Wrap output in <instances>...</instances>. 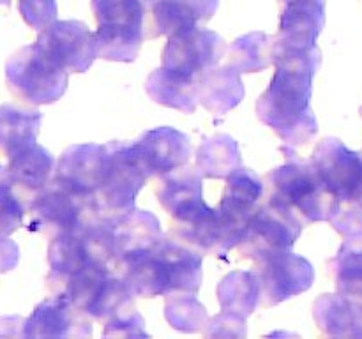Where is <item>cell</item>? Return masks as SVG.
Wrapping results in <instances>:
<instances>
[{
	"instance_id": "cell-1",
	"label": "cell",
	"mask_w": 362,
	"mask_h": 339,
	"mask_svg": "<svg viewBox=\"0 0 362 339\" xmlns=\"http://www.w3.org/2000/svg\"><path fill=\"white\" fill-rule=\"evenodd\" d=\"M276 73L267 90L258 97L257 115L285 145L306 143L317 133V120L310 109L311 80L320 64L317 48L306 52L272 49Z\"/></svg>"
},
{
	"instance_id": "cell-2",
	"label": "cell",
	"mask_w": 362,
	"mask_h": 339,
	"mask_svg": "<svg viewBox=\"0 0 362 339\" xmlns=\"http://www.w3.org/2000/svg\"><path fill=\"white\" fill-rule=\"evenodd\" d=\"M95 59L133 62L144 42V0H92Z\"/></svg>"
},
{
	"instance_id": "cell-3",
	"label": "cell",
	"mask_w": 362,
	"mask_h": 339,
	"mask_svg": "<svg viewBox=\"0 0 362 339\" xmlns=\"http://www.w3.org/2000/svg\"><path fill=\"white\" fill-rule=\"evenodd\" d=\"M151 179L133 143L113 140L106 143L105 177L92 196L95 214L99 219H115L136 208V198L145 182Z\"/></svg>"
},
{
	"instance_id": "cell-4",
	"label": "cell",
	"mask_w": 362,
	"mask_h": 339,
	"mask_svg": "<svg viewBox=\"0 0 362 339\" xmlns=\"http://www.w3.org/2000/svg\"><path fill=\"white\" fill-rule=\"evenodd\" d=\"M271 196L292 208L308 222L331 219L338 212V198L329 189L313 165L286 162L267 177Z\"/></svg>"
},
{
	"instance_id": "cell-5",
	"label": "cell",
	"mask_w": 362,
	"mask_h": 339,
	"mask_svg": "<svg viewBox=\"0 0 362 339\" xmlns=\"http://www.w3.org/2000/svg\"><path fill=\"white\" fill-rule=\"evenodd\" d=\"M9 90L30 105H52L67 90V73L53 66L37 44H28L14 52L6 64Z\"/></svg>"
},
{
	"instance_id": "cell-6",
	"label": "cell",
	"mask_w": 362,
	"mask_h": 339,
	"mask_svg": "<svg viewBox=\"0 0 362 339\" xmlns=\"http://www.w3.org/2000/svg\"><path fill=\"white\" fill-rule=\"evenodd\" d=\"M300 232L303 222L299 215L278 198L269 196V200L253 212L237 247L243 258L257 261L267 254L293 247Z\"/></svg>"
},
{
	"instance_id": "cell-7",
	"label": "cell",
	"mask_w": 362,
	"mask_h": 339,
	"mask_svg": "<svg viewBox=\"0 0 362 339\" xmlns=\"http://www.w3.org/2000/svg\"><path fill=\"white\" fill-rule=\"evenodd\" d=\"M27 212H30L32 228L48 235L49 240L99 219L90 198L71 193L57 180H49L32 198Z\"/></svg>"
},
{
	"instance_id": "cell-8",
	"label": "cell",
	"mask_w": 362,
	"mask_h": 339,
	"mask_svg": "<svg viewBox=\"0 0 362 339\" xmlns=\"http://www.w3.org/2000/svg\"><path fill=\"white\" fill-rule=\"evenodd\" d=\"M265 186L250 168H237L226 177L223 196L216 207L219 225V254L237 247L247 221L257 210Z\"/></svg>"
},
{
	"instance_id": "cell-9",
	"label": "cell",
	"mask_w": 362,
	"mask_h": 339,
	"mask_svg": "<svg viewBox=\"0 0 362 339\" xmlns=\"http://www.w3.org/2000/svg\"><path fill=\"white\" fill-rule=\"evenodd\" d=\"M255 274L260 286V307L278 306L279 302L300 295L311 288L315 275L310 261L293 254L290 249L278 251L257 260Z\"/></svg>"
},
{
	"instance_id": "cell-10",
	"label": "cell",
	"mask_w": 362,
	"mask_h": 339,
	"mask_svg": "<svg viewBox=\"0 0 362 339\" xmlns=\"http://www.w3.org/2000/svg\"><path fill=\"white\" fill-rule=\"evenodd\" d=\"M223 55L225 41L221 35L207 28L191 27L168 35L161 59L166 69L198 80L204 71L218 66Z\"/></svg>"
},
{
	"instance_id": "cell-11",
	"label": "cell",
	"mask_w": 362,
	"mask_h": 339,
	"mask_svg": "<svg viewBox=\"0 0 362 339\" xmlns=\"http://www.w3.org/2000/svg\"><path fill=\"white\" fill-rule=\"evenodd\" d=\"M42 55L64 73H85L95 59L94 35L83 21H53L35 41Z\"/></svg>"
},
{
	"instance_id": "cell-12",
	"label": "cell",
	"mask_w": 362,
	"mask_h": 339,
	"mask_svg": "<svg viewBox=\"0 0 362 339\" xmlns=\"http://www.w3.org/2000/svg\"><path fill=\"white\" fill-rule=\"evenodd\" d=\"M106 143L73 145L60 154L53 180L78 196L90 198L105 177Z\"/></svg>"
},
{
	"instance_id": "cell-13",
	"label": "cell",
	"mask_w": 362,
	"mask_h": 339,
	"mask_svg": "<svg viewBox=\"0 0 362 339\" xmlns=\"http://www.w3.org/2000/svg\"><path fill=\"white\" fill-rule=\"evenodd\" d=\"M324 0H285L281 2L278 35L272 49L306 52L317 48L318 34L324 27Z\"/></svg>"
},
{
	"instance_id": "cell-14",
	"label": "cell",
	"mask_w": 362,
	"mask_h": 339,
	"mask_svg": "<svg viewBox=\"0 0 362 339\" xmlns=\"http://www.w3.org/2000/svg\"><path fill=\"white\" fill-rule=\"evenodd\" d=\"M133 147L148 177H163L173 170L182 168L193 154L189 138L173 127L145 131L136 141H133Z\"/></svg>"
},
{
	"instance_id": "cell-15",
	"label": "cell",
	"mask_w": 362,
	"mask_h": 339,
	"mask_svg": "<svg viewBox=\"0 0 362 339\" xmlns=\"http://www.w3.org/2000/svg\"><path fill=\"white\" fill-rule=\"evenodd\" d=\"M25 338H90L88 316L71 306L64 297L42 300L23 323Z\"/></svg>"
},
{
	"instance_id": "cell-16",
	"label": "cell",
	"mask_w": 362,
	"mask_h": 339,
	"mask_svg": "<svg viewBox=\"0 0 362 339\" xmlns=\"http://www.w3.org/2000/svg\"><path fill=\"white\" fill-rule=\"evenodd\" d=\"M148 16L145 37L172 35L211 20L219 0H144Z\"/></svg>"
},
{
	"instance_id": "cell-17",
	"label": "cell",
	"mask_w": 362,
	"mask_h": 339,
	"mask_svg": "<svg viewBox=\"0 0 362 339\" xmlns=\"http://www.w3.org/2000/svg\"><path fill=\"white\" fill-rule=\"evenodd\" d=\"M106 222L112 230L113 246H115L117 274L124 263L148 253L163 237L158 218L147 210L134 208V210L110 219Z\"/></svg>"
},
{
	"instance_id": "cell-18",
	"label": "cell",
	"mask_w": 362,
	"mask_h": 339,
	"mask_svg": "<svg viewBox=\"0 0 362 339\" xmlns=\"http://www.w3.org/2000/svg\"><path fill=\"white\" fill-rule=\"evenodd\" d=\"M313 168L324 180L325 186L336 194V198H352L361 179V162L356 154L346 150L341 141H322L313 152Z\"/></svg>"
},
{
	"instance_id": "cell-19",
	"label": "cell",
	"mask_w": 362,
	"mask_h": 339,
	"mask_svg": "<svg viewBox=\"0 0 362 339\" xmlns=\"http://www.w3.org/2000/svg\"><path fill=\"white\" fill-rule=\"evenodd\" d=\"M53 170L55 161L52 154L37 143H32L30 147L11 155L7 166L14 189L28 203L52 180Z\"/></svg>"
},
{
	"instance_id": "cell-20",
	"label": "cell",
	"mask_w": 362,
	"mask_h": 339,
	"mask_svg": "<svg viewBox=\"0 0 362 339\" xmlns=\"http://www.w3.org/2000/svg\"><path fill=\"white\" fill-rule=\"evenodd\" d=\"M198 102L212 115H226L244 99L240 73L233 67L214 66L204 71L197 80Z\"/></svg>"
},
{
	"instance_id": "cell-21",
	"label": "cell",
	"mask_w": 362,
	"mask_h": 339,
	"mask_svg": "<svg viewBox=\"0 0 362 339\" xmlns=\"http://www.w3.org/2000/svg\"><path fill=\"white\" fill-rule=\"evenodd\" d=\"M145 92L152 101L166 108L179 109L182 113H194L198 108L197 80L180 76L163 66L148 74Z\"/></svg>"
},
{
	"instance_id": "cell-22",
	"label": "cell",
	"mask_w": 362,
	"mask_h": 339,
	"mask_svg": "<svg viewBox=\"0 0 362 339\" xmlns=\"http://www.w3.org/2000/svg\"><path fill=\"white\" fill-rule=\"evenodd\" d=\"M42 115L13 105L0 106V150L11 157L35 143Z\"/></svg>"
},
{
	"instance_id": "cell-23",
	"label": "cell",
	"mask_w": 362,
	"mask_h": 339,
	"mask_svg": "<svg viewBox=\"0 0 362 339\" xmlns=\"http://www.w3.org/2000/svg\"><path fill=\"white\" fill-rule=\"evenodd\" d=\"M110 274H113V272L108 268L88 265V267H83L67 275L66 279H62L59 285L49 290L53 292V295L64 297L71 306H74L78 311L90 318V311L94 309Z\"/></svg>"
},
{
	"instance_id": "cell-24",
	"label": "cell",
	"mask_w": 362,
	"mask_h": 339,
	"mask_svg": "<svg viewBox=\"0 0 362 339\" xmlns=\"http://www.w3.org/2000/svg\"><path fill=\"white\" fill-rule=\"evenodd\" d=\"M240 166L239 143L230 134L205 138L197 148L194 170L202 179H226Z\"/></svg>"
},
{
	"instance_id": "cell-25",
	"label": "cell",
	"mask_w": 362,
	"mask_h": 339,
	"mask_svg": "<svg viewBox=\"0 0 362 339\" xmlns=\"http://www.w3.org/2000/svg\"><path fill=\"white\" fill-rule=\"evenodd\" d=\"M260 286L255 270L230 272L218 285V300L221 311L247 318L258 307Z\"/></svg>"
},
{
	"instance_id": "cell-26",
	"label": "cell",
	"mask_w": 362,
	"mask_h": 339,
	"mask_svg": "<svg viewBox=\"0 0 362 339\" xmlns=\"http://www.w3.org/2000/svg\"><path fill=\"white\" fill-rule=\"evenodd\" d=\"M272 64V37L264 32L240 35L228 48V66L237 73H260Z\"/></svg>"
},
{
	"instance_id": "cell-27",
	"label": "cell",
	"mask_w": 362,
	"mask_h": 339,
	"mask_svg": "<svg viewBox=\"0 0 362 339\" xmlns=\"http://www.w3.org/2000/svg\"><path fill=\"white\" fill-rule=\"evenodd\" d=\"M165 316L175 331L187 332V334L204 332L209 321L207 309H205L204 304L198 302L194 293L166 295Z\"/></svg>"
},
{
	"instance_id": "cell-28",
	"label": "cell",
	"mask_w": 362,
	"mask_h": 339,
	"mask_svg": "<svg viewBox=\"0 0 362 339\" xmlns=\"http://www.w3.org/2000/svg\"><path fill=\"white\" fill-rule=\"evenodd\" d=\"M145 323L141 314L134 309V306L124 307V309L117 311L115 314L105 320V335H129V338H148L145 332Z\"/></svg>"
},
{
	"instance_id": "cell-29",
	"label": "cell",
	"mask_w": 362,
	"mask_h": 339,
	"mask_svg": "<svg viewBox=\"0 0 362 339\" xmlns=\"http://www.w3.org/2000/svg\"><path fill=\"white\" fill-rule=\"evenodd\" d=\"M204 334L207 338H246V318L221 311L216 316L209 318Z\"/></svg>"
},
{
	"instance_id": "cell-30",
	"label": "cell",
	"mask_w": 362,
	"mask_h": 339,
	"mask_svg": "<svg viewBox=\"0 0 362 339\" xmlns=\"http://www.w3.org/2000/svg\"><path fill=\"white\" fill-rule=\"evenodd\" d=\"M20 11L28 27L41 32L57 18L55 0H20Z\"/></svg>"
},
{
	"instance_id": "cell-31",
	"label": "cell",
	"mask_w": 362,
	"mask_h": 339,
	"mask_svg": "<svg viewBox=\"0 0 362 339\" xmlns=\"http://www.w3.org/2000/svg\"><path fill=\"white\" fill-rule=\"evenodd\" d=\"M18 260H20V249L16 244L7 237H0V274L13 270Z\"/></svg>"
},
{
	"instance_id": "cell-32",
	"label": "cell",
	"mask_w": 362,
	"mask_h": 339,
	"mask_svg": "<svg viewBox=\"0 0 362 339\" xmlns=\"http://www.w3.org/2000/svg\"><path fill=\"white\" fill-rule=\"evenodd\" d=\"M14 191L16 189H14L13 180H11L9 177V172H7V168L0 166V201L6 200L7 196H11Z\"/></svg>"
},
{
	"instance_id": "cell-33",
	"label": "cell",
	"mask_w": 362,
	"mask_h": 339,
	"mask_svg": "<svg viewBox=\"0 0 362 339\" xmlns=\"http://www.w3.org/2000/svg\"><path fill=\"white\" fill-rule=\"evenodd\" d=\"M279 2H285V0H279Z\"/></svg>"
}]
</instances>
